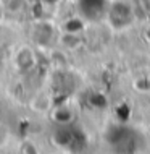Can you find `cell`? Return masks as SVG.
<instances>
[{"mask_svg":"<svg viewBox=\"0 0 150 154\" xmlns=\"http://www.w3.org/2000/svg\"><path fill=\"white\" fill-rule=\"evenodd\" d=\"M132 7L128 2L116 0L108 8V23L113 29H124L132 23Z\"/></svg>","mask_w":150,"mask_h":154,"instance_id":"6da1fadb","label":"cell"},{"mask_svg":"<svg viewBox=\"0 0 150 154\" xmlns=\"http://www.w3.org/2000/svg\"><path fill=\"white\" fill-rule=\"evenodd\" d=\"M108 141L116 151H134L136 149V133L126 127H113L108 130Z\"/></svg>","mask_w":150,"mask_h":154,"instance_id":"7a4b0ae2","label":"cell"},{"mask_svg":"<svg viewBox=\"0 0 150 154\" xmlns=\"http://www.w3.org/2000/svg\"><path fill=\"white\" fill-rule=\"evenodd\" d=\"M53 39V26L47 21H39L32 29V41L39 45H49Z\"/></svg>","mask_w":150,"mask_h":154,"instance_id":"3957f363","label":"cell"},{"mask_svg":"<svg viewBox=\"0 0 150 154\" xmlns=\"http://www.w3.org/2000/svg\"><path fill=\"white\" fill-rule=\"evenodd\" d=\"M79 7L87 18L95 20L105 10V0H79Z\"/></svg>","mask_w":150,"mask_h":154,"instance_id":"277c9868","label":"cell"},{"mask_svg":"<svg viewBox=\"0 0 150 154\" xmlns=\"http://www.w3.org/2000/svg\"><path fill=\"white\" fill-rule=\"evenodd\" d=\"M15 65L19 72H29V70L34 68L36 59H34V54H32L31 49H21V51L16 54Z\"/></svg>","mask_w":150,"mask_h":154,"instance_id":"5b68a950","label":"cell"},{"mask_svg":"<svg viewBox=\"0 0 150 154\" xmlns=\"http://www.w3.org/2000/svg\"><path fill=\"white\" fill-rule=\"evenodd\" d=\"M53 119H55L58 123L66 125V123L71 122V119H73V112L69 110L68 107H60V109H57L55 112H53Z\"/></svg>","mask_w":150,"mask_h":154,"instance_id":"8992f818","label":"cell"},{"mask_svg":"<svg viewBox=\"0 0 150 154\" xmlns=\"http://www.w3.org/2000/svg\"><path fill=\"white\" fill-rule=\"evenodd\" d=\"M82 29V23L79 21V20L76 18H71V20H68L65 24V31L68 32V34H76V32H79Z\"/></svg>","mask_w":150,"mask_h":154,"instance_id":"52a82bcc","label":"cell"},{"mask_svg":"<svg viewBox=\"0 0 150 154\" xmlns=\"http://www.w3.org/2000/svg\"><path fill=\"white\" fill-rule=\"evenodd\" d=\"M140 7L145 10V13H150V0H140Z\"/></svg>","mask_w":150,"mask_h":154,"instance_id":"ba28073f","label":"cell"},{"mask_svg":"<svg viewBox=\"0 0 150 154\" xmlns=\"http://www.w3.org/2000/svg\"><path fill=\"white\" fill-rule=\"evenodd\" d=\"M0 21H2V10H0Z\"/></svg>","mask_w":150,"mask_h":154,"instance_id":"9c48e42d","label":"cell"},{"mask_svg":"<svg viewBox=\"0 0 150 154\" xmlns=\"http://www.w3.org/2000/svg\"><path fill=\"white\" fill-rule=\"evenodd\" d=\"M149 37H150V31H149Z\"/></svg>","mask_w":150,"mask_h":154,"instance_id":"30bf717a","label":"cell"}]
</instances>
